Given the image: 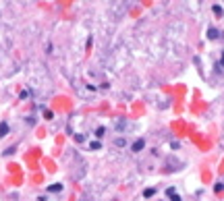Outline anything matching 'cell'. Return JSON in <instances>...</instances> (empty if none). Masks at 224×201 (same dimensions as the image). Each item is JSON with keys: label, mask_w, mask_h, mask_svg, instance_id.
<instances>
[{"label": "cell", "mask_w": 224, "mask_h": 201, "mask_svg": "<svg viewBox=\"0 0 224 201\" xmlns=\"http://www.w3.org/2000/svg\"><path fill=\"white\" fill-rule=\"evenodd\" d=\"M114 145H116V147H125V145H127V137H118V139H114Z\"/></svg>", "instance_id": "cell-7"}, {"label": "cell", "mask_w": 224, "mask_h": 201, "mask_svg": "<svg viewBox=\"0 0 224 201\" xmlns=\"http://www.w3.org/2000/svg\"><path fill=\"white\" fill-rule=\"evenodd\" d=\"M222 189H224V185H222V182H216V185H214V191H218V193H220Z\"/></svg>", "instance_id": "cell-10"}, {"label": "cell", "mask_w": 224, "mask_h": 201, "mask_svg": "<svg viewBox=\"0 0 224 201\" xmlns=\"http://www.w3.org/2000/svg\"><path fill=\"white\" fill-rule=\"evenodd\" d=\"M212 11H214V15H216V17H224V8L220 6V4H214V6H212Z\"/></svg>", "instance_id": "cell-6"}, {"label": "cell", "mask_w": 224, "mask_h": 201, "mask_svg": "<svg viewBox=\"0 0 224 201\" xmlns=\"http://www.w3.org/2000/svg\"><path fill=\"white\" fill-rule=\"evenodd\" d=\"M143 147H145V141H143V139H137V141H135L133 145H131V149H133V152L137 153V152H141Z\"/></svg>", "instance_id": "cell-2"}, {"label": "cell", "mask_w": 224, "mask_h": 201, "mask_svg": "<svg viewBox=\"0 0 224 201\" xmlns=\"http://www.w3.org/2000/svg\"><path fill=\"white\" fill-rule=\"evenodd\" d=\"M48 191L50 193H60V191H62V185H60V182H54V185L48 187Z\"/></svg>", "instance_id": "cell-5"}, {"label": "cell", "mask_w": 224, "mask_h": 201, "mask_svg": "<svg viewBox=\"0 0 224 201\" xmlns=\"http://www.w3.org/2000/svg\"><path fill=\"white\" fill-rule=\"evenodd\" d=\"M102 147V143L100 141H93V143H89V149H100Z\"/></svg>", "instance_id": "cell-9"}, {"label": "cell", "mask_w": 224, "mask_h": 201, "mask_svg": "<svg viewBox=\"0 0 224 201\" xmlns=\"http://www.w3.org/2000/svg\"><path fill=\"white\" fill-rule=\"evenodd\" d=\"M222 66H224V54H222Z\"/></svg>", "instance_id": "cell-12"}, {"label": "cell", "mask_w": 224, "mask_h": 201, "mask_svg": "<svg viewBox=\"0 0 224 201\" xmlns=\"http://www.w3.org/2000/svg\"><path fill=\"white\" fill-rule=\"evenodd\" d=\"M156 195V189L152 187V189H145V191H143V197H145V199H149V197H154Z\"/></svg>", "instance_id": "cell-8"}, {"label": "cell", "mask_w": 224, "mask_h": 201, "mask_svg": "<svg viewBox=\"0 0 224 201\" xmlns=\"http://www.w3.org/2000/svg\"><path fill=\"white\" fill-rule=\"evenodd\" d=\"M104 131H106V129H104V126H100V129H98V131H96V137H102V135H104Z\"/></svg>", "instance_id": "cell-11"}, {"label": "cell", "mask_w": 224, "mask_h": 201, "mask_svg": "<svg viewBox=\"0 0 224 201\" xmlns=\"http://www.w3.org/2000/svg\"><path fill=\"white\" fill-rule=\"evenodd\" d=\"M166 195H168V199H170V201H183V199H181V195L176 193L172 187H168V189H166Z\"/></svg>", "instance_id": "cell-1"}, {"label": "cell", "mask_w": 224, "mask_h": 201, "mask_svg": "<svg viewBox=\"0 0 224 201\" xmlns=\"http://www.w3.org/2000/svg\"><path fill=\"white\" fill-rule=\"evenodd\" d=\"M11 131V126L8 122H0V137H6V133Z\"/></svg>", "instance_id": "cell-4"}, {"label": "cell", "mask_w": 224, "mask_h": 201, "mask_svg": "<svg viewBox=\"0 0 224 201\" xmlns=\"http://www.w3.org/2000/svg\"><path fill=\"white\" fill-rule=\"evenodd\" d=\"M218 37H220V29H216V27L208 29V40H218Z\"/></svg>", "instance_id": "cell-3"}]
</instances>
